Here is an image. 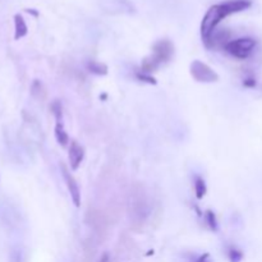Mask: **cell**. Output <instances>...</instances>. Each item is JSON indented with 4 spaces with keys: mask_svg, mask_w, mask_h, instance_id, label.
Masks as SVG:
<instances>
[{
    "mask_svg": "<svg viewBox=\"0 0 262 262\" xmlns=\"http://www.w3.org/2000/svg\"><path fill=\"white\" fill-rule=\"evenodd\" d=\"M229 258L232 262H239L243 258V253L237 248L232 247L229 250Z\"/></svg>",
    "mask_w": 262,
    "mask_h": 262,
    "instance_id": "cell-15",
    "label": "cell"
},
{
    "mask_svg": "<svg viewBox=\"0 0 262 262\" xmlns=\"http://www.w3.org/2000/svg\"><path fill=\"white\" fill-rule=\"evenodd\" d=\"M28 32V27L26 25L25 18L20 14L14 15V38L19 40V38L25 37Z\"/></svg>",
    "mask_w": 262,
    "mask_h": 262,
    "instance_id": "cell-8",
    "label": "cell"
},
{
    "mask_svg": "<svg viewBox=\"0 0 262 262\" xmlns=\"http://www.w3.org/2000/svg\"><path fill=\"white\" fill-rule=\"evenodd\" d=\"M256 48V40L252 37H241L232 40L225 45V51L234 58L245 60L252 55Z\"/></svg>",
    "mask_w": 262,
    "mask_h": 262,
    "instance_id": "cell-3",
    "label": "cell"
},
{
    "mask_svg": "<svg viewBox=\"0 0 262 262\" xmlns=\"http://www.w3.org/2000/svg\"><path fill=\"white\" fill-rule=\"evenodd\" d=\"M60 169H61V176H63L64 182H66L67 184V188H68L69 194H71L72 197V201H73L74 206L79 207V205H81V191H79L78 183H77L74 177L72 176L71 171L68 170V168H67L64 164H61Z\"/></svg>",
    "mask_w": 262,
    "mask_h": 262,
    "instance_id": "cell-5",
    "label": "cell"
},
{
    "mask_svg": "<svg viewBox=\"0 0 262 262\" xmlns=\"http://www.w3.org/2000/svg\"><path fill=\"white\" fill-rule=\"evenodd\" d=\"M196 262H209V255H204L197 258Z\"/></svg>",
    "mask_w": 262,
    "mask_h": 262,
    "instance_id": "cell-16",
    "label": "cell"
},
{
    "mask_svg": "<svg viewBox=\"0 0 262 262\" xmlns=\"http://www.w3.org/2000/svg\"><path fill=\"white\" fill-rule=\"evenodd\" d=\"M174 55V45L171 41L166 40H159L155 42L152 48V55L146 58L142 63V72L150 73V72L156 71L159 67L165 61H169Z\"/></svg>",
    "mask_w": 262,
    "mask_h": 262,
    "instance_id": "cell-2",
    "label": "cell"
},
{
    "mask_svg": "<svg viewBox=\"0 0 262 262\" xmlns=\"http://www.w3.org/2000/svg\"><path fill=\"white\" fill-rule=\"evenodd\" d=\"M191 76L196 79L197 82L202 83H212V82L219 81V74L214 71L210 66L201 60H193L189 67Z\"/></svg>",
    "mask_w": 262,
    "mask_h": 262,
    "instance_id": "cell-4",
    "label": "cell"
},
{
    "mask_svg": "<svg viewBox=\"0 0 262 262\" xmlns=\"http://www.w3.org/2000/svg\"><path fill=\"white\" fill-rule=\"evenodd\" d=\"M136 76H137V78L140 79V81L147 82V83L150 84H156V79L154 78V77H151L148 73H146V72H138Z\"/></svg>",
    "mask_w": 262,
    "mask_h": 262,
    "instance_id": "cell-14",
    "label": "cell"
},
{
    "mask_svg": "<svg viewBox=\"0 0 262 262\" xmlns=\"http://www.w3.org/2000/svg\"><path fill=\"white\" fill-rule=\"evenodd\" d=\"M251 7L250 0H228V2L215 4L209 8L201 22V37L206 42L210 36L215 32L217 25L228 15L242 12Z\"/></svg>",
    "mask_w": 262,
    "mask_h": 262,
    "instance_id": "cell-1",
    "label": "cell"
},
{
    "mask_svg": "<svg viewBox=\"0 0 262 262\" xmlns=\"http://www.w3.org/2000/svg\"><path fill=\"white\" fill-rule=\"evenodd\" d=\"M10 262H25V252L20 247H13L9 255Z\"/></svg>",
    "mask_w": 262,
    "mask_h": 262,
    "instance_id": "cell-11",
    "label": "cell"
},
{
    "mask_svg": "<svg viewBox=\"0 0 262 262\" xmlns=\"http://www.w3.org/2000/svg\"><path fill=\"white\" fill-rule=\"evenodd\" d=\"M87 69H89L91 73L96 74V76H105L107 74V67L104 63H100V61L91 60L87 63Z\"/></svg>",
    "mask_w": 262,
    "mask_h": 262,
    "instance_id": "cell-9",
    "label": "cell"
},
{
    "mask_svg": "<svg viewBox=\"0 0 262 262\" xmlns=\"http://www.w3.org/2000/svg\"><path fill=\"white\" fill-rule=\"evenodd\" d=\"M100 262H107V255L102 256V258H101V260H100Z\"/></svg>",
    "mask_w": 262,
    "mask_h": 262,
    "instance_id": "cell-17",
    "label": "cell"
},
{
    "mask_svg": "<svg viewBox=\"0 0 262 262\" xmlns=\"http://www.w3.org/2000/svg\"><path fill=\"white\" fill-rule=\"evenodd\" d=\"M207 192L206 183H205V179L201 178V177L197 176L194 178V193H196L197 200H202L205 197Z\"/></svg>",
    "mask_w": 262,
    "mask_h": 262,
    "instance_id": "cell-10",
    "label": "cell"
},
{
    "mask_svg": "<svg viewBox=\"0 0 262 262\" xmlns=\"http://www.w3.org/2000/svg\"><path fill=\"white\" fill-rule=\"evenodd\" d=\"M84 158V148L79 145L77 141H71L69 143V165H71L72 170H77L83 161Z\"/></svg>",
    "mask_w": 262,
    "mask_h": 262,
    "instance_id": "cell-6",
    "label": "cell"
},
{
    "mask_svg": "<svg viewBox=\"0 0 262 262\" xmlns=\"http://www.w3.org/2000/svg\"><path fill=\"white\" fill-rule=\"evenodd\" d=\"M205 219H206V223H207V225H209L210 229L216 232L217 230L216 216H215V214L211 211V210H207V211L205 212Z\"/></svg>",
    "mask_w": 262,
    "mask_h": 262,
    "instance_id": "cell-12",
    "label": "cell"
},
{
    "mask_svg": "<svg viewBox=\"0 0 262 262\" xmlns=\"http://www.w3.org/2000/svg\"><path fill=\"white\" fill-rule=\"evenodd\" d=\"M51 109H53L54 115L56 118V122H61V118H63V109H61V104L59 101H54L51 105Z\"/></svg>",
    "mask_w": 262,
    "mask_h": 262,
    "instance_id": "cell-13",
    "label": "cell"
},
{
    "mask_svg": "<svg viewBox=\"0 0 262 262\" xmlns=\"http://www.w3.org/2000/svg\"><path fill=\"white\" fill-rule=\"evenodd\" d=\"M54 135H55V140L61 147H67V146L71 143V140H69V136L67 133L66 128H64L63 123L56 122L55 128H54Z\"/></svg>",
    "mask_w": 262,
    "mask_h": 262,
    "instance_id": "cell-7",
    "label": "cell"
}]
</instances>
